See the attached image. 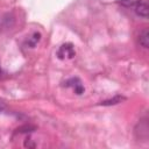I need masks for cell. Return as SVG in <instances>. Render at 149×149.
Listing matches in <instances>:
<instances>
[{"instance_id": "6da1fadb", "label": "cell", "mask_w": 149, "mask_h": 149, "mask_svg": "<svg viewBox=\"0 0 149 149\" xmlns=\"http://www.w3.org/2000/svg\"><path fill=\"white\" fill-rule=\"evenodd\" d=\"M76 55V50L72 43H64L59 47L57 51V56L59 59H71Z\"/></svg>"}, {"instance_id": "7a4b0ae2", "label": "cell", "mask_w": 149, "mask_h": 149, "mask_svg": "<svg viewBox=\"0 0 149 149\" xmlns=\"http://www.w3.org/2000/svg\"><path fill=\"white\" fill-rule=\"evenodd\" d=\"M65 86H66V87H72L73 91H74L77 94H81V93L84 92V86H83L81 81H80L78 78H71V79L66 80Z\"/></svg>"}, {"instance_id": "3957f363", "label": "cell", "mask_w": 149, "mask_h": 149, "mask_svg": "<svg viewBox=\"0 0 149 149\" xmlns=\"http://www.w3.org/2000/svg\"><path fill=\"white\" fill-rule=\"evenodd\" d=\"M135 8V13L143 17V19H147L148 17V13H149V7H148V3L147 1H139L137 5L134 7Z\"/></svg>"}, {"instance_id": "277c9868", "label": "cell", "mask_w": 149, "mask_h": 149, "mask_svg": "<svg viewBox=\"0 0 149 149\" xmlns=\"http://www.w3.org/2000/svg\"><path fill=\"white\" fill-rule=\"evenodd\" d=\"M139 43L143 47V48H148L149 47V31L148 29H143L140 35H139Z\"/></svg>"}, {"instance_id": "5b68a950", "label": "cell", "mask_w": 149, "mask_h": 149, "mask_svg": "<svg viewBox=\"0 0 149 149\" xmlns=\"http://www.w3.org/2000/svg\"><path fill=\"white\" fill-rule=\"evenodd\" d=\"M40 40H41V34L40 33H34L30 37H28V40L26 41V44L30 48H34L40 42Z\"/></svg>"}, {"instance_id": "8992f818", "label": "cell", "mask_w": 149, "mask_h": 149, "mask_svg": "<svg viewBox=\"0 0 149 149\" xmlns=\"http://www.w3.org/2000/svg\"><path fill=\"white\" fill-rule=\"evenodd\" d=\"M122 100H125V98H123V97H121V95H116V97H114V98H112V99H109V100H105V101H102L100 105H104V106L116 105V104L121 102Z\"/></svg>"}, {"instance_id": "52a82bcc", "label": "cell", "mask_w": 149, "mask_h": 149, "mask_svg": "<svg viewBox=\"0 0 149 149\" xmlns=\"http://www.w3.org/2000/svg\"><path fill=\"white\" fill-rule=\"evenodd\" d=\"M139 1H141V0H119V3L123 7L130 8V7H135Z\"/></svg>"}, {"instance_id": "ba28073f", "label": "cell", "mask_w": 149, "mask_h": 149, "mask_svg": "<svg viewBox=\"0 0 149 149\" xmlns=\"http://www.w3.org/2000/svg\"><path fill=\"white\" fill-rule=\"evenodd\" d=\"M6 102H5V100H2V99H0V113H2L5 109H6Z\"/></svg>"}, {"instance_id": "9c48e42d", "label": "cell", "mask_w": 149, "mask_h": 149, "mask_svg": "<svg viewBox=\"0 0 149 149\" xmlns=\"http://www.w3.org/2000/svg\"><path fill=\"white\" fill-rule=\"evenodd\" d=\"M2 74V70H1V66H0V76Z\"/></svg>"}]
</instances>
